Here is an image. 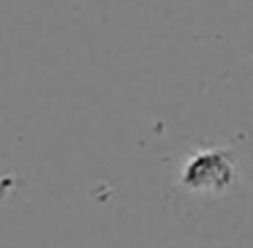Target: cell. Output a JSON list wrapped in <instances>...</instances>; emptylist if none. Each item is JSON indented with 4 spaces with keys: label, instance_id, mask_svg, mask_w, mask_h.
<instances>
[{
    "label": "cell",
    "instance_id": "cell-1",
    "mask_svg": "<svg viewBox=\"0 0 253 248\" xmlns=\"http://www.w3.org/2000/svg\"><path fill=\"white\" fill-rule=\"evenodd\" d=\"M231 180H234V164L223 150L196 153L182 172V183L193 191H223Z\"/></svg>",
    "mask_w": 253,
    "mask_h": 248
}]
</instances>
